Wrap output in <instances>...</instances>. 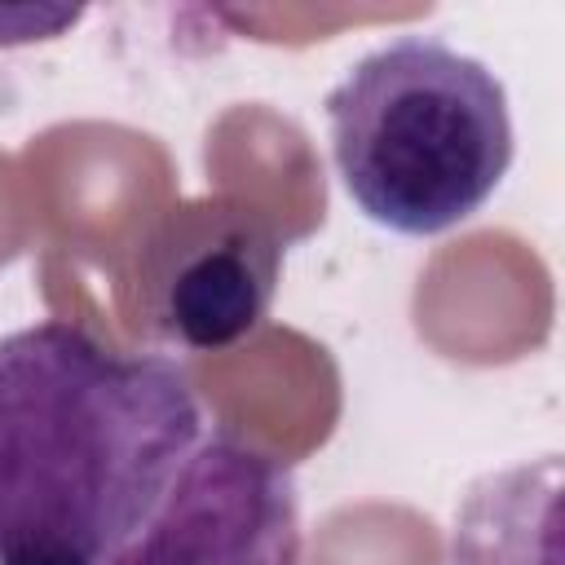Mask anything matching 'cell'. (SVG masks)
Segmentation results:
<instances>
[{
    "label": "cell",
    "instance_id": "obj_2",
    "mask_svg": "<svg viewBox=\"0 0 565 565\" xmlns=\"http://www.w3.org/2000/svg\"><path fill=\"white\" fill-rule=\"evenodd\" d=\"M335 172L358 212L433 238L472 221L512 168L503 79L437 35H397L327 93Z\"/></svg>",
    "mask_w": 565,
    "mask_h": 565
},
{
    "label": "cell",
    "instance_id": "obj_3",
    "mask_svg": "<svg viewBox=\"0 0 565 565\" xmlns=\"http://www.w3.org/2000/svg\"><path fill=\"white\" fill-rule=\"evenodd\" d=\"M287 238L269 212L234 194L163 207L128 247L119 305L128 327L159 349L221 353L247 340L274 305Z\"/></svg>",
    "mask_w": 565,
    "mask_h": 565
},
{
    "label": "cell",
    "instance_id": "obj_5",
    "mask_svg": "<svg viewBox=\"0 0 565 565\" xmlns=\"http://www.w3.org/2000/svg\"><path fill=\"white\" fill-rule=\"evenodd\" d=\"M556 455L481 477L455 508V565H556Z\"/></svg>",
    "mask_w": 565,
    "mask_h": 565
},
{
    "label": "cell",
    "instance_id": "obj_4",
    "mask_svg": "<svg viewBox=\"0 0 565 565\" xmlns=\"http://www.w3.org/2000/svg\"><path fill=\"white\" fill-rule=\"evenodd\" d=\"M102 565H300L296 477L234 433H203L150 521Z\"/></svg>",
    "mask_w": 565,
    "mask_h": 565
},
{
    "label": "cell",
    "instance_id": "obj_6",
    "mask_svg": "<svg viewBox=\"0 0 565 565\" xmlns=\"http://www.w3.org/2000/svg\"><path fill=\"white\" fill-rule=\"evenodd\" d=\"M0 565H84L71 556H22V561H0Z\"/></svg>",
    "mask_w": 565,
    "mask_h": 565
},
{
    "label": "cell",
    "instance_id": "obj_1",
    "mask_svg": "<svg viewBox=\"0 0 565 565\" xmlns=\"http://www.w3.org/2000/svg\"><path fill=\"white\" fill-rule=\"evenodd\" d=\"M199 441V393L168 353H124L62 318L0 335V561L102 565Z\"/></svg>",
    "mask_w": 565,
    "mask_h": 565
}]
</instances>
